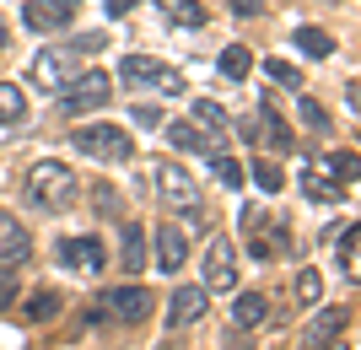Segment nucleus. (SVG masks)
I'll return each mask as SVG.
<instances>
[{
  "mask_svg": "<svg viewBox=\"0 0 361 350\" xmlns=\"http://www.w3.org/2000/svg\"><path fill=\"white\" fill-rule=\"evenodd\" d=\"M157 194H162L167 215H189L195 227H205V199H200L195 178H189L178 162H162V168H157Z\"/></svg>",
  "mask_w": 361,
  "mask_h": 350,
  "instance_id": "f257e3e1",
  "label": "nucleus"
},
{
  "mask_svg": "<svg viewBox=\"0 0 361 350\" xmlns=\"http://www.w3.org/2000/svg\"><path fill=\"white\" fill-rule=\"evenodd\" d=\"M243 243H248V254L254 259H281L291 248V227H286V215H275V211H243Z\"/></svg>",
  "mask_w": 361,
  "mask_h": 350,
  "instance_id": "f03ea898",
  "label": "nucleus"
},
{
  "mask_svg": "<svg viewBox=\"0 0 361 350\" xmlns=\"http://www.w3.org/2000/svg\"><path fill=\"white\" fill-rule=\"evenodd\" d=\"M27 199L38 211H65L75 199V173L65 162H32L27 168Z\"/></svg>",
  "mask_w": 361,
  "mask_h": 350,
  "instance_id": "7ed1b4c3",
  "label": "nucleus"
},
{
  "mask_svg": "<svg viewBox=\"0 0 361 350\" xmlns=\"http://www.w3.org/2000/svg\"><path fill=\"white\" fill-rule=\"evenodd\" d=\"M71 146L81 156H97V162H130L135 156V140L124 124H81V130H71Z\"/></svg>",
  "mask_w": 361,
  "mask_h": 350,
  "instance_id": "20e7f679",
  "label": "nucleus"
},
{
  "mask_svg": "<svg viewBox=\"0 0 361 350\" xmlns=\"http://www.w3.org/2000/svg\"><path fill=\"white\" fill-rule=\"evenodd\" d=\"M75 76H81V49L75 44H54L32 54V87L38 92H65Z\"/></svg>",
  "mask_w": 361,
  "mask_h": 350,
  "instance_id": "39448f33",
  "label": "nucleus"
},
{
  "mask_svg": "<svg viewBox=\"0 0 361 350\" xmlns=\"http://www.w3.org/2000/svg\"><path fill=\"white\" fill-rule=\"evenodd\" d=\"M97 302H103L108 318H119V323H146L151 307H157V296H151L146 286H114V291H103Z\"/></svg>",
  "mask_w": 361,
  "mask_h": 350,
  "instance_id": "423d86ee",
  "label": "nucleus"
},
{
  "mask_svg": "<svg viewBox=\"0 0 361 350\" xmlns=\"http://www.w3.org/2000/svg\"><path fill=\"white\" fill-rule=\"evenodd\" d=\"M71 87H75V92H65V113H71V119H81V113H97V108L114 97V81H108L103 70H87V76H75Z\"/></svg>",
  "mask_w": 361,
  "mask_h": 350,
  "instance_id": "0eeeda50",
  "label": "nucleus"
},
{
  "mask_svg": "<svg viewBox=\"0 0 361 350\" xmlns=\"http://www.w3.org/2000/svg\"><path fill=\"white\" fill-rule=\"evenodd\" d=\"M200 264H205V291H232L238 286V254H232L226 237H211Z\"/></svg>",
  "mask_w": 361,
  "mask_h": 350,
  "instance_id": "6e6552de",
  "label": "nucleus"
},
{
  "mask_svg": "<svg viewBox=\"0 0 361 350\" xmlns=\"http://www.w3.org/2000/svg\"><path fill=\"white\" fill-rule=\"evenodd\" d=\"M54 254H60L65 270H81V275H97L108 264V248L97 243V237H60L54 243Z\"/></svg>",
  "mask_w": 361,
  "mask_h": 350,
  "instance_id": "1a4fd4ad",
  "label": "nucleus"
},
{
  "mask_svg": "<svg viewBox=\"0 0 361 350\" xmlns=\"http://www.w3.org/2000/svg\"><path fill=\"white\" fill-rule=\"evenodd\" d=\"M27 259H32V237H27V227H22L16 215H6V211H0V270H6V275H16Z\"/></svg>",
  "mask_w": 361,
  "mask_h": 350,
  "instance_id": "9d476101",
  "label": "nucleus"
},
{
  "mask_svg": "<svg viewBox=\"0 0 361 350\" xmlns=\"http://www.w3.org/2000/svg\"><path fill=\"white\" fill-rule=\"evenodd\" d=\"M205 307H211V291L205 286H178L167 296V329H183V323L205 318Z\"/></svg>",
  "mask_w": 361,
  "mask_h": 350,
  "instance_id": "9b49d317",
  "label": "nucleus"
},
{
  "mask_svg": "<svg viewBox=\"0 0 361 350\" xmlns=\"http://www.w3.org/2000/svg\"><path fill=\"white\" fill-rule=\"evenodd\" d=\"M183 259H189V237H183L173 221H162V227H157V259L151 264L162 275H173V270H183Z\"/></svg>",
  "mask_w": 361,
  "mask_h": 350,
  "instance_id": "f8f14e48",
  "label": "nucleus"
},
{
  "mask_svg": "<svg viewBox=\"0 0 361 350\" xmlns=\"http://www.w3.org/2000/svg\"><path fill=\"white\" fill-rule=\"evenodd\" d=\"M167 140H173V146H183V151H221V130H211V135H205V130H200L195 119H178V124H167Z\"/></svg>",
  "mask_w": 361,
  "mask_h": 350,
  "instance_id": "ddd939ff",
  "label": "nucleus"
},
{
  "mask_svg": "<svg viewBox=\"0 0 361 350\" xmlns=\"http://www.w3.org/2000/svg\"><path fill=\"white\" fill-rule=\"evenodd\" d=\"M22 22H27L32 32H60V27H71V11L49 6V0H27V6H22Z\"/></svg>",
  "mask_w": 361,
  "mask_h": 350,
  "instance_id": "4468645a",
  "label": "nucleus"
},
{
  "mask_svg": "<svg viewBox=\"0 0 361 350\" xmlns=\"http://www.w3.org/2000/svg\"><path fill=\"white\" fill-rule=\"evenodd\" d=\"M162 76H167V65L151 60V54H130V60L119 65V81H124V87H151V81H162Z\"/></svg>",
  "mask_w": 361,
  "mask_h": 350,
  "instance_id": "2eb2a0df",
  "label": "nucleus"
},
{
  "mask_svg": "<svg viewBox=\"0 0 361 350\" xmlns=\"http://www.w3.org/2000/svg\"><path fill=\"white\" fill-rule=\"evenodd\" d=\"M340 329H345V313H340V307H329V313H318V318L302 329V345L318 350V345H329V339H340Z\"/></svg>",
  "mask_w": 361,
  "mask_h": 350,
  "instance_id": "dca6fc26",
  "label": "nucleus"
},
{
  "mask_svg": "<svg viewBox=\"0 0 361 350\" xmlns=\"http://www.w3.org/2000/svg\"><path fill=\"white\" fill-rule=\"evenodd\" d=\"M259 119H264V140H270L275 151H297V135H291V130H286V119L275 113V103H270V97L259 103Z\"/></svg>",
  "mask_w": 361,
  "mask_h": 350,
  "instance_id": "f3484780",
  "label": "nucleus"
},
{
  "mask_svg": "<svg viewBox=\"0 0 361 350\" xmlns=\"http://www.w3.org/2000/svg\"><path fill=\"white\" fill-rule=\"evenodd\" d=\"M264 318H270V302H264L259 291H243L238 302H232V323H238V329H259Z\"/></svg>",
  "mask_w": 361,
  "mask_h": 350,
  "instance_id": "a211bd4d",
  "label": "nucleus"
},
{
  "mask_svg": "<svg viewBox=\"0 0 361 350\" xmlns=\"http://www.w3.org/2000/svg\"><path fill=\"white\" fill-rule=\"evenodd\" d=\"M157 6H162V16L178 22V27H205V16H211L200 0H157Z\"/></svg>",
  "mask_w": 361,
  "mask_h": 350,
  "instance_id": "6ab92c4d",
  "label": "nucleus"
},
{
  "mask_svg": "<svg viewBox=\"0 0 361 350\" xmlns=\"http://www.w3.org/2000/svg\"><path fill=\"white\" fill-rule=\"evenodd\" d=\"M119 264H124V270H140V264H146V227H135V221H124Z\"/></svg>",
  "mask_w": 361,
  "mask_h": 350,
  "instance_id": "aec40b11",
  "label": "nucleus"
},
{
  "mask_svg": "<svg viewBox=\"0 0 361 350\" xmlns=\"http://www.w3.org/2000/svg\"><path fill=\"white\" fill-rule=\"evenodd\" d=\"M291 44H297L307 60H329V54H334V38H329L324 27H297V38H291Z\"/></svg>",
  "mask_w": 361,
  "mask_h": 350,
  "instance_id": "412c9836",
  "label": "nucleus"
},
{
  "mask_svg": "<svg viewBox=\"0 0 361 350\" xmlns=\"http://www.w3.org/2000/svg\"><path fill=\"white\" fill-rule=\"evenodd\" d=\"M60 302H65V296H60V291H32V296H27V307H22V313H27V318L32 323H49V318H60Z\"/></svg>",
  "mask_w": 361,
  "mask_h": 350,
  "instance_id": "4be33fe9",
  "label": "nucleus"
},
{
  "mask_svg": "<svg viewBox=\"0 0 361 350\" xmlns=\"http://www.w3.org/2000/svg\"><path fill=\"white\" fill-rule=\"evenodd\" d=\"M22 119H27V97L0 81V124H22Z\"/></svg>",
  "mask_w": 361,
  "mask_h": 350,
  "instance_id": "5701e85b",
  "label": "nucleus"
},
{
  "mask_svg": "<svg viewBox=\"0 0 361 350\" xmlns=\"http://www.w3.org/2000/svg\"><path fill=\"white\" fill-rule=\"evenodd\" d=\"M211 173L221 189H243V162H232L226 151H211Z\"/></svg>",
  "mask_w": 361,
  "mask_h": 350,
  "instance_id": "b1692460",
  "label": "nucleus"
},
{
  "mask_svg": "<svg viewBox=\"0 0 361 350\" xmlns=\"http://www.w3.org/2000/svg\"><path fill=\"white\" fill-rule=\"evenodd\" d=\"M248 70H254V54H248V49H243V44H232V49H221V76H232V81H243V76H248Z\"/></svg>",
  "mask_w": 361,
  "mask_h": 350,
  "instance_id": "393cba45",
  "label": "nucleus"
},
{
  "mask_svg": "<svg viewBox=\"0 0 361 350\" xmlns=\"http://www.w3.org/2000/svg\"><path fill=\"white\" fill-rule=\"evenodd\" d=\"M356 248H361V227L350 221V227H345V237H340V270H345L350 280H356Z\"/></svg>",
  "mask_w": 361,
  "mask_h": 350,
  "instance_id": "a878e982",
  "label": "nucleus"
},
{
  "mask_svg": "<svg viewBox=\"0 0 361 350\" xmlns=\"http://www.w3.org/2000/svg\"><path fill=\"white\" fill-rule=\"evenodd\" d=\"M254 183L264 194H281V189H286V173L275 168V162H254Z\"/></svg>",
  "mask_w": 361,
  "mask_h": 350,
  "instance_id": "bb28decb",
  "label": "nucleus"
},
{
  "mask_svg": "<svg viewBox=\"0 0 361 350\" xmlns=\"http://www.w3.org/2000/svg\"><path fill=\"white\" fill-rule=\"evenodd\" d=\"M318 296H324V280H318V270H297V302L313 307Z\"/></svg>",
  "mask_w": 361,
  "mask_h": 350,
  "instance_id": "cd10ccee",
  "label": "nucleus"
},
{
  "mask_svg": "<svg viewBox=\"0 0 361 350\" xmlns=\"http://www.w3.org/2000/svg\"><path fill=\"white\" fill-rule=\"evenodd\" d=\"M92 205H97L103 215H114V221H124V205H119V194H114L108 183H97V189H92Z\"/></svg>",
  "mask_w": 361,
  "mask_h": 350,
  "instance_id": "c85d7f7f",
  "label": "nucleus"
},
{
  "mask_svg": "<svg viewBox=\"0 0 361 350\" xmlns=\"http://www.w3.org/2000/svg\"><path fill=\"white\" fill-rule=\"evenodd\" d=\"M195 124H211V130H226V113L211 103V97H200V103H195Z\"/></svg>",
  "mask_w": 361,
  "mask_h": 350,
  "instance_id": "c756f323",
  "label": "nucleus"
},
{
  "mask_svg": "<svg viewBox=\"0 0 361 350\" xmlns=\"http://www.w3.org/2000/svg\"><path fill=\"white\" fill-rule=\"evenodd\" d=\"M297 113H302L307 124H313V130H329V113H324V108H318L313 97H297Z\"/></svg>",
  "mask_w": 361,
  "mask_h": 350,
  "instance_id": "7c9ffc66",
  "label": "nucleus"
},
{
  "mask_svg": "<svg viewBox=\"0 0 361 350\" xmlns=\"http://www.w3.org/2000/svg\"><path fill=\"white\" fill-rule=\"evenodd\" d=\"M264 76H270V81H286V87H302V81H297V65H286V60H264Z\"/></svg>",
  "mask_w": 361,
  "mask_h": 350,
  "instance_id": "2f4dec72",
  "label": "nucleus"
},
{
  "mask_svg": "<svg viewBox=\"0 0 361 350\" xmlns=\"http://www.w3.org/2000/svg\"><path fill=\"white\" fill-rule=\"evenodd\" d=\"M103 44H108L103 32H87V38H75V49H81V54H97V49H103Z\"/></svg>",
  "mask_w": 361,
  "mask_h": 350,
  "instance_id": "473e14b6",
  "label": "nucleus"
},
{
  "mask_svg": "<svg viewBox=\"0 0 361 350\" xmlns=\"http://www.w3.org/2000/svg\"><path fill=\"white\" fill-rule=\"evenodd\" d=\"M135 6H140V0H103V11H108V16H130Z\"/></svg>",
  "mask_w": 361,
  "mask_h": 350,
  "instance_id": "72a5a7b5",
  "label": "nucleus"
},
{
  "mask_svg": "<svg viewBox=\"0 0 361 350\" xmlns=\"http://www.w3.org/2000/svg\"><path fill=\"white\" fill-rule=\"evenodd\" d=\"M130 119H135V124H162V113H157V108H146V103H140L135 113H130Z\"/></svg>",
  "mask_w": 361,
  "mask_h": 350,
  "instance_id": "f704fd0d",
  "label": "nucleus"
},
{
  "mask_svg": "<svg viewBox=\"0 0 361 350\" xmlns=\"http://www.w3.org/2000/svg\"><path fill=\"white\" fill-rule=\"evenodd\" d=\"M11 296H16V280H11V275H6V270H0V307L11 302Z\"/></svg>",
  "mask_w": 361,
  "mask_h": 350,
  "instance_id": "c9c22d12",
  "label": "nucleus"
},
{
  "mask_svg": "<svg viewBox=\"0 0 361 350\" xmlns=\"http://www.w3.org/2000/svg\"><path fill=\"white\" fill-rule=\"evenodd\" d=\"M232 11H238V16H254V11H259V0H232Z\"/></svg>",
  "mask_w": 361,
  "mask_h": 350,
  "instance_id": "e433bc0d",
  "label": "nucleus"
},
{
  "mask_svg": "<svg viewBox=\"0 0 361 350\" xmlns=\"http://www.w3.org/2000/svg\"><path fill=\"white\" fill-rule=\"evenodd\" d=\"M49 6H60V11H75V6H81V0H49Z\"/></svg>",
  "mask_w": 361,
  "mask_h": 350,
  "instance_id": "4c0bfd02",
  "label": "nucleus"
},
{
  "mask_svg": "<svg viewBox=\"0 0 361 350\" xmlns=\"http://www.w3.org/2000/svg\"><path fill=\"white\" fill-rule=\"evenodd\" d=\"M0 49H6V22H0Z\"/></svg>",
  "mask_w": 361,
  "mask_h": 350,
  "instance_id": "58836bf2",
  "label": "nucleus"
},
{
  "mask_svg": "<svg viewBox=\"0 0 361 350\" xmlns=\"http://www.w3.org/2000/svg\"><path fill=\"white\" fill-rule=\"evenodd\" d=\"M318 350H345V345H318Z\"/></svg>",
  "mask_w": 361,
  "mask_h": 350,
  "instance_id": "ea45409f",
  "label": "nucleus"
}]
</instances>
